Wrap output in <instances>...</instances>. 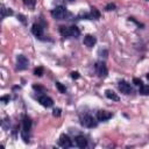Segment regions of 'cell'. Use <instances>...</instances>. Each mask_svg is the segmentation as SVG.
Instances as JSON below:
<instances>
[{
  "label": "cell",
  "mask_w": 149,
  "mask_h": 149,
  "mask_svg": "<svg viewBox=\"0 0 149 149\" xmlns=\"http://www.w3.org/2000/svg\"><path fill=\"white\" fill-rule=\"evenodd\" d=\"M52 115L58 118V116L61 115V108H55V109L52 111Z\"/></svg>",
  "instance_id": "7402d4cb"
},
{
  "label": "cell",
  "mask_w": 149,
  "mask_h": 149,
  "mask_svg": "<svg viewBox=\"0 0 149 149\" xmlns=\"http://www.w3.org/2000/svg\"><path fill=\"white\" fill-rule=\"evenodd\" d=\"M90 15H91V19H99V17H100V13H99V10H98L97 8H94V7L91 8V13H90Z\"/></svg>",
  "instance_id": "e0dca14e"
},
{
  "label": "cell",
  "mask_w": 149,
  "mask_h": 149,
  "mask_svg": "<svg viewBox=\"0 0 149 149\" xmlns=\"http://www.w3.org/2000/svg\"><path fill=\"white\" fill-rule=\"evenodd\" d=\"M38 102H40L42 106H44V107H51V106L54 105L52 99L49 98V97H47V95H41V97L38 98Z\"/></svg>",
  "instance_id": "52a82bcc"
},
{
  "label": "cell",
  "mask_w": 149,
  "mask_h": 149,
  "mask_svg": "<svg viewBox=\"0 0 149 149\" xmlns=\"http://www.w3.org/2000/svg\"><path fill=\"white\" fill-rule=\"evenodd\" d=\"M23 3L26 6H28L29 8H33L35 6V3H36V0H23Z\"/></svg>",
  "instance_id": "d6986e66"
},
{
  "label": "cell",
  "mask_w": 149,
  "mask_h": 149,
  "mask_svg": "<svg viewBox=\"0 0 149 149\" xmlns=\"http://www.w3.org/2000/svg\"><path fill=\"white\" fill-rule=\"evenodd\" d=\"M80 123H81V126H84L86 128H94L97 126L95 120L91 115H87V114H85L80 118Z\"/></svg>",
  "instance_id": "6da1fadb"
},
{
  "label": "cell",
  "mask_w": 149,
  "mask_h": 149,
  "mask_svg": "<svg viewBox=\"0 0 149 149\" xmlns=\"http://www.w3.org/2000/svg\"><path fill=\"white\" fill-rule=\"evenodd\" d=\"M140 93L143 95H148L149 94V85H141L140 86Z\"/></svg>",
  "instance_id": "ac0fdd59"
},
{
  "label": "cell",
  "mask_w": 149,
  "mask_h": 149,
  "mask_svg": "<svg viewBox=\"0 0 149 149\" xmlns=\"http://www.w3.org/2000/svg\"><path fill=\"white\" fill-rule=\"evenodd\" d=\"M65 13H66L65 8L62 7V6H58V7H56V8H54L51 10V16L54 19H56V20H62V19H64Z\"/></svg>",
  "instance_id": "3957f363"
},
{
  "label": "cell",
  "mask_w": 149,
  "mask_h": 149,
  "mask_svg": "<svg viewBox=\"0 0 149 149\" xmlns=\"http://www.w3.org/2000/svg\"><path fill=\"white\" fill-rule=\"evenodd\" d=\"M112 118V113L111 112H107V111H99L97 113V119L99 121H107L108 119Z\"/></svg>",
  "instance_id": "ba28073f"
},
{
  "label": "cell",
  "mask_w": 149,
  "mask_h": 149,
  "mask_svg": "<svg viewBox=\"0 0 149 149\" xmlns=\"http://www.w3.org/2000/svg\"><path fill=\"white\" fill-rule=\"evenodd\" d=\"M17 19H20L22 22H24V16L23 15H17Z\"/></svg>",
  "instance_id": "4316f807"
},
{
  "label": "cell",
  "mask_w": 149,
  "mask_h": 149,
  "mask_svg": "<svg viewBox=\"0 0 149 149\" xmlns=\"http://www.w3.org/2000/svg\"><path fill=\"white\" fill-rule=\"evenodd\" d=\"M56 87L59 90V92H61V93H65V92H66V88H65V86H63L61 83H56Z\"/></svg>",
  "instance_id": "44dd1931"
},
{
  "label": "cell",
  "mask_w": 149,
  "mask_h": 149,
  "mask_svg": "<svg viewBox=\"0 0 149 149\" xmlns=\"http://www.w3.org/2000/svg\"><path fill=\"white\" fill-rule=\"evenodd\" d=\"M30 127H31V120H30L28 116H24V118H23V130H22V132L29 133Z\"/></svg>",
  "instance_id": "7c38bea8"
},
{
  "label": "cell",
  "mask_w": 149,
  "mask_h": 149,
  "mask_svg": "<svg viewBox=\"0 0 149 149\" xmlns=\"http://www.w3.org/2000/svg\"><path fill=\"white\" fill-rule=\"evenodd\" d=\"M76 143H77V146L79 147V148H86V146H87V140L84 137V136H77L76 137Z\"/></svg>",
  "instance_id": "8fae6325"
},
{
  "label": "cell",
  "mask_w": 149,
  "mask_h": 149,
  "mask_svg": "<svg viewBox=\"0 0 149 149\" xmlns=\"http://www.w3.org/2000/svg\"><path fill=\"white\" fill-rule=\"evenodd\" d=\"M119 90H120L122 93H125V94H130V93L133 92L130 85H129L127 81H125V80H122V81L119 83Z\"/></svg>",
  "instance_id": "8992f818"
},
{
  "label": "cell",
  "mask_w": 149,
  "mask_h": 149,
  "mask_svg": "<svg viewBox=\"0 0 149 149\" xmlns=\"http://www.w3.org/2000/svg\"><path fill=\"white\" fill-rule=\"evenodd\" d=\"M71 77H72L73 79H78V78H79V73H78V72H71Z\"/></svg>",
  "instance_id": "d4e9b609"
},
{
  "label": "cell",
  "mask_w": 149,
  "mask_h": 149,
  "mask_svg": "<svg viewBox=\"0 0 149 149\" xmlns=\"http://www.w3.org/2000/svg\"><path fill=\"white\" fill-rule=\"evenodd\" d=\"M31 31H33V34H34L36 37H40V36L43 35V28H42L38 23H34V24H33Z\"/></svg>",
  "instance_id": "30bf717a"
},
{
  "label": "cell",
  "mask_w": 149,
  "mask_h": 149,
  "mask_svg": "<svg viewBox=\"0 0 149 149\" xmlns=\"http://www.w3.org/2000/svg\"><path fill=\"white\" fill-rule=\"evenodd\" d=\"M105 9H106V10H113V9H115V5H114V3H108V5L105 7Z\"/></svg>",
  "instance_id": "603a6c76"
},
{
  "label": "cell",
  "mask_w": 149,
  "mask_h": 149,
  "mask_svg": "<svg viewBox=\"0 0 149 149\" xmlns=\"http://www.w3.org/2000/svg\"><path fill=\"white\" fill-rule=\"evenodd\" d=\"M16 65H17V69H19V70H24V69L28 68V65H29V61L27 59L26 56H23V55H19L17 58H16Z\"/></svg>",
  "instance_id": "277c9868"
},
{
  "label": "cell",
  "mask_w": 149,
  "mask_h": 149,
  "mask_svg": "<svg viewBox=\"0 0 149 149\" xmlns=\"http://www.w3.org/2000/svg\"><path fill=\"white\" fill-rule=\"evenodd\" d=\"M59 33H61V35L62 36H70V29H69V27H64V26H62V27H59Z\"/></svg>",
  "instance_id": "2e32d148"
},
{
  "label": "cell",
  "mask_w": 149,
  "mask_h": 149,
  "mask_svg": "<svg viewBox=\"0 0 149 149\" xmlns=\"http://www.w3.org/2000/svg\"><path fill=\"white\" fill-rule=\"evenodd\" d=\"M34 74L35 76H38V77H41L42 74H43V68H36L35 70H34Z\"/></svg>",
  "instance_id": "ffe728a7"
},
{
  "label": "cell",
  "mask_w": 149,
  "mask_h": 149,
  "mask_svg": "<svg viewBox=\"0 0 149 149\" xmlns=\"http://www.w3.org/2000/svg\"><path fill=\"white\" fill-rule=\"evenodd\" d=\"M58 143H59V146L63 147V148H70V147L72 146V142H71L70 137H69L68 135H65V134H62V135L59 136Z\"/></svg>",
  "instance_id": "5b68a950"
},
{
  "label": "cell",
  "mask_w": 149,
  "mask_h": 149,
  "mask_svg": "<svg viewBox=\"0 0 149 149\" xmlns=\"http://www.w3.org/2000/svg\"><path fill=\"white\" fill-rule=\"evenodd\" d=\"M95 42H97V38L94 36H92V35H86L84 37V44L86 47H88V48H92L95 44Z\"/></svg>",
  "instance_id": "9c48e42d"
},
{
  "label": "cell",
  "mask_w": 149,
  "mask_h": 149,
  "mask_svg": "<svg viewBox=\"0 0 149 149\" xmlns=\"http://www.w3.org/2000/svg\"><path fill=\"white\" fill-rule=\"evenodd\" d=\"M13 14V10L10 8H6L3 5H1V17L5 19L7 15H12Z\"/></svg>",
  "instance_id": "5bb4252c"
},
{
  "label": "cell",
  "mask_w": 149,
  "mask_h": 149,
  "mask_svg": "<svg viewBox=\"0 0 149 149\" xmlns=\"http://www.w3.org/2000/svg\"><path fill=\"white\" fill-rule=\"evenodd\" d=\"M148 1H149V0H148Z\"/></svg>",
  "instance_id": "f546056e"
},
{
  "label": "cell",
  "mask_w": 149,
  "mask_h": 149,
  "mask_svg": "<svg viewBox=\"0 0 149 149\" xmlns=\"http://www.w3.org/2000/svg\"><path fill=\"white\" fill-rule=\"evenodd\" d=\"M1 101H3V102L9 101V97H2V98H1Z\"/></svg>",
  "instance_id": "484cf974"
},
{
  "label": "cell",
  "mask_w": 149,
  "mask_h": 149,
  "mask_svg": "<svg viewBox=\"0 0 149 149\" xmlns=\"http://www.w3.org/2000/svg\"><path fill=\"white\" fill-rule=\"evenodd\" d=\"M69 1H73V0H69Z\"/></svg>",
  "instance_id": "f1b7e54d"
},
{
  "label": "cell",
  "mask_w": 149,
  "mask_h": 149,
  "mask_svg": "<svg viewBox=\"0 0 149 149\" xmlns=\"http://www.w3.org/2000/svg\"><path fill=\"white\" fill-rule=\"evenodd\" d=\"M105 94H106V97L108 98V99H112V100H114V101H119L120 100V98L115 94V92L114 91H112V90H106L105 91Z\"/></svg>",
  "instance_id": "4fadbf2b"
},
{
  "label": "cell",
  "mask_w": 149,
  "mask_h": 149,
  "mask_svg": "<svg viewBox=\"0 0 149 149\" xmlns=\"http://www.w3.org/2000/svg\"><path fill=\"white\" fill-rule=\"evenodd\" d=\"M69 29H70V36H74V37L79 36L80 31L76 26H71V27H69Z\"/></svg>",
  "instance_id": "9a60e30c"
},
{
  "label": "cell",
  "mask_w": 149,
  "mask_h": 149,
  "mask_svg": "<svg viewBox=\"0 0 149 149\" xmlns=\"http://www.w3.org/2000/svg\"><path fill=\"white\" fill-rule=\"evenodd\" d=\"M147 78H148V80H149V73H148V74H147Z\"/></svg>",
  "instance_id": "83f0119b"
},
{
  "label": "cell",
  "mask_w": 149,
  "mask_h": 149,
  "mask_svg": "<svg viewBox=\"0 0 149 149\" xmlns=\"http://www.w3.org/2000/svg\"><path fill=\"white\" fill-rule=\"evenodd\" d=\"M95 71H97V74L100 77V78H105L107 76V68H106V64L104 62H97L95 65Z\"/></svg>",
  "instance_id": "7a4b0ae2"
},
{
  "label": "cell",
  "mask_w": 149,
  "mask_h": 149,
  "mask_svg": "<svg viewBox=\"0 0 149 149\" xmlns=\"http://www.w3.org/2000/svg\"><path fill=\"white\" fill-rule=\"evenodd\" d=\"M133 83H134L135 85H140V86L142 85V81H141V79H139V78H134V79H133Z\"/></svg>",
  "instance_id": "cb8c5ba5"
}]
</instances>
